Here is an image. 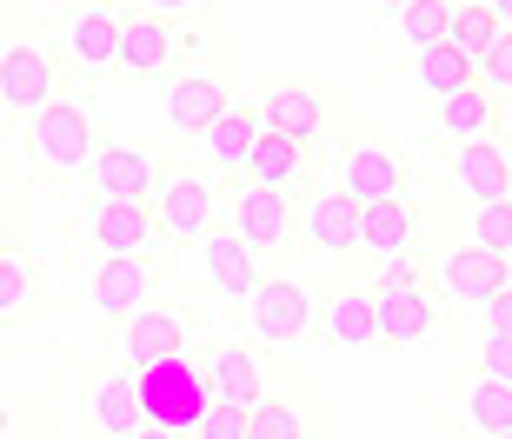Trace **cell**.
<instances>
[{
  "label": "cell",
  "instance_id": "6da1fadb",
  "mask_svg": "<svg viewBox=\"0 0 512 439\" xmlns=\"http://www.w3.org/2000/svg\"><path fill=\"white\" fill-rule=\"evenodd\" d=\"M94 100L87 94H54L47 107H40L34 120H27V160H34V173H47V180H87V167H94L100 153V127H94Z\"/></svg>",
  "mask_w": 512,
  "mask_h": 439
},
{
  "label": "cell",
  "instance_id": "7a4b0ae2",
  "mask_svg": "<svg viewBox=\"0 0 512 439\" xmlns=\"http://www.w3.org/2000/svg\"><path fill=\"white\" fill-rule=\"evenodd\" d=\"M220 220H227V173L167 167V180H160V193H153V227H160L167 253L200 247Z\"/></svg>",
  "mask_w": 512,
  "mask_h": 439
},
{
  "label": "cell",
  "instance_id": "3957f363",
  "mask_svg": "<svg viewBox=\"0 0 512 439\" xmlns=\"http://www.w3.org/2000/svg\"><path fill=\"white\" fill-rule=\"evenodd\" d=\"M373 300H380V333L386 346H419L439 333V287H433V253H413V260H393L373 280Z\"/></svg>",
  "mask_w": 512,
  "mask_h": 439
},
{
  "label": "cell",
  "instance_id": "277c9868",
  "mask_svg": "<svg viewBox=\"0 0 512 439\" xmlns=\"http://www.w3.org/2000/svg\"><path fill=\"white\" fill-rule=\"evenodd\" d=\"M133 14L127 0H74L67 14H60V60H67V74L74 80H100L120 67V40H127Z\"/></svg>",
  "mask_w": 512,
  "mask_h": 439
},
{
  "label": "cell",
  "instance_id": "5b68a950",
  "mask_svg": "<svg viewBox=\"0 0 512 439\" xmlns=\"http://www.w3.org/2000/svg\"><path fill=\"white\" fill-rule=\"evenodd\" d=\"M227 220L247 233V247L260 260H286L300 247V200H286L273 187H253V180H227Z\"/></svg>",
  "mask_w": 512,
  "mask_h": 439
},
{
  "label": "cell",
  "instance_id": "8992f818",
  "mask_svg": "<svg viewBox=\"0 0 512 439\" xmlns=\"http://www.w3.org/2000/svg\"><path fill=\"white\" fill-rule=\"evenodd\" d=\"M187 54H193L187 20L133 14L127 40H120V67H114V74L127 80V87H153V80H173V74H180V67H187Z\"/></svg>",
  "mask_w": 512,
  "mask_h": 439
},
{
  "label": "cell",
  "instance_id": "52a82bcc",
  "mask_svg": "<svg viewBox=\"0 0 512 439\" xmlns=\"http://www.w3.org/2000/svg\"><path fill=\"white\" fill-rule=\"evenodd\" d=\"M433 287L446 293L453 306H493L499 293L512 287V260L493 247H479V240H459V247H439L433 253Z\"/></svg>",
  "mask_w": 512,
  "mask_h": 439
},
{
  "label": "cell",
  "instance_id": "ba28073f",
  "mask_svg": "<svg viewBox=\"0 0 512 439\" xmlns=\"http://www.w3.org/2000/svg\"><path fill=\"white\" fill-rule=\"evenodd\" d=\"M333 167H340V193L346 200H399V193H413V160L386 140H353V147H333Z\"/></svg>",
  "mask_w": 512,
  "mask_h": 439
},
{
  "label": "cell",
  "instance_id": "9c48e42d",
  "mask_svg": "<svg viewBox=\"0 0 512 439\" xmlns=\"http://www.w3.org/2000/svg\"><path fill=\"white\" fill-rule=\"evenodd\" d=\"M60 74H67L60 47H47V40H7V54H0V100H7V114L34 120L60 94Z\"/></svg>",
  "mask_w": 512,
  "mask_h": 439
},
{
  "label": "cell",
  "instance_id": "30bf717a",
  "mask_svg": "<svg viewBox=\"0 0 512 439\" xmlns=\"http://www.w3.org/2000/svg\"><path fill=\"white\" fill-rule=\"evenodd\" d=\"M160 180H167V160L153 147H127V140H100L94 167H87L94 200H133V207H153Z\"/></svg>",
  "mask_w": 512,
  "mask_h": 439
},
{
  "label": "cell",
  "instance_id": "8fae6325",
  "mask_svg": "<svg viewBox=\"0 0 512 439\" xmlns=\"http://www.w3.org/2000/svg\"><path fill=\"white\" fill-rule=\"evenodd\" d=\"M140 400H147V420L193 433L200 413H207V400H213V393H207V366H187V360L140 366Z\"/></svg>",
  "mask_w": 512,
  "mask_h": 439
},
{
  "label": "cell",
  "instance_id": "7c38bea8",
  "mask_svg": "<svg viewBox=\"0 0 512 439\" xmlns=\"http://www.w3.org/2000/svg\"><path fill=\"white\" fill-rule=\"evenodd\" d=\"M193 346V313L173 300L140 306L133 320H120V360L127 366H160V360H187Z\"/></svg>",
  "mask_w": 512,
  "mask_h": 439
},
{
  "label": "cell",
  "instance_id": "4fadbf2b",
  "mask_svg": "<svg viewBox=\"0 0 512 439\" xmlns=\"http://www.w3.org/2000/svg\"><path fill=\"white\" fill-rule=\"evenodd\" d=\"M227 107H233V87H227L220 67H207V60H200V67L187 60V67L167 80V120H173V134H180V140H200Z\"/></svg>",
  "mask_w": 512,
  "mask_h": 439
},
{
  "label": "cell",
  "instance_id": "5bb4252c",
  "mask_svg": "<svg viewBox=\"0 0 512 439\" xmlns=\"http://www.w3.org/2000/svg\"><path fill=\"white\" fill-rule=\"evenodd\" d=\"M87 240H94V253H120V260H167V240L153 227V207H133V200H94Z\"/></svg>",
  "mask_w": 512,
  "mask_h": 439
},
{
  "label": "cell",
  "instance_id": "9a60e30c",
  "mask_svg": "<svg viewBox=\"0 0 512 439\" xmlns=\"http://www.w3.org/2000/svg\"><path fill=\"white\" fill-rule=\"evenodd\" d=\"M313 326H320V313H313V287H306V280L273 273V280L253 293V333H260L266 346H300Z\"/></svg>",
  "mask_w": 512,
  "mask_h": 439
},
{
  "label": "cell",
  "instance_id": "2e32d148",
  "mask_svg": "<svg viewBox=\"0 0 512 439\" xmlns=\"http://www.w3.org/2000/svg\"><path fill=\"white\" fill-rule=\"evenodd\" d=\"M360 253L373 260V267H393V260L426 253V233H419V200H413V193L360 207Z\"/></svg>",
  "mask_w": 512,
  "mask_h": 439
},
{
  "label": "cell",
  "instance_id": "e0dca14e",
  "mask_svg": "<svg viewBox=\"0 0 512 439\" xmlns=\"http://www.w3.org/2000/svg\"><path fill=\"white\" fill-rule=\"evenodd\" d=\"M153 287H160V260H120V253H100L94 273H87V300L107 313V320H133L140 306H153Z\"/></svg>",
  "mask_w": 512,
  "mask_h": 439
},
{
  "label": "cell",
  "instance_id": "ac0fdd59",
  "mask_svg": "<svg viewBox=\"0 0 512 439\" xmlns=\"http://www.w3.org/2000/svg\"><path fill=\"white\" fill-rule=\"evenodd\" d=\"M200 267H207V287L220 293V300H253V293L266 287L260 253L247 247V233L233 227V220H220V227L200 240Z\"/></svg>",
  "mask_w": 512,
  "mask_h": 439
},
{
  "label": "cell",
  "instance_id": "d6986e66",
  "mask_svg": "<svg viewBox=\"0 0 512 439\" xmlns=\"http://www.w3.org/2000/svg\"><path fill=\"white\" fill-rule=\"evenodd\" d=\"M300 247L333 253V260L360 253V200H346L340 187L306 193V200H300Z\"/></svg>",
  "mask_w": 512,
  "mask_h": 439
},
{
  "label": "cell",
  "instance_id": "ffe728a7",
  "mask_svg": "<svg viewBox=\"0 0 512 439\" xmlns=\"http://www.w3.org/2000/svg\"><path fill=\"white\" fill-rule=\"evenodd\" d=\"M260 134H266L260 100H233V107H227L220 120H213V127H207L200 140H193V147H200V160H207L213 173L240 180V173H247V160H253V147H260Z\"/></svg>",
  "mask_w": 512,
  "mask_h": 439
},
{
  "label": "cell",
  "instance_id": "44dd1931",
  "mask_svg": "<svg viewBox=\"0 0 512 439\" xmlns=\"http://www.w3.org/2000/svg\"><path fill=\"white\" fill-rule=\"evenodd\" d=\"M320 340L333 346V353H380L386 333H380V300H373V287H340L333 293L326 313H320Z\"/></svg>",
  "mask_w": 512,
  "mask_h": 439
},
{
  "label": "cell",
  "instance_id": "7402d4cb",
  "mask_svg": "<svg viewBox=\"0 0 512 439\" xmlns=\"http://www.w3.org/2000/svg\"><path fill=\"white\" fill-rule=\"evenodd\" d=\"M313 160H320V153L306 147V140L273 134V127H266L240 180H253V187H273V193H286V200H300V193H306V173H313Z\"/></svg>",
  "mask_w": 512,
  "mask_h": 439
},
{
  "label": "cell",
  "instance_id": "603a6c76",
  "mask_svg": "<svg viewBox=\"0 0 512 439\" xmlns=\"http://www.w3.org/2000/svg\"><path fill=\"white\" fill-rule=\"evenodd\" d=\"M453 187L473 200V207H493V200H512V147L506 140H473V147L453 153Z\"/></svg>",
  "mask_w": 512,
  "mask_h": 439
},
{
  "label": "cell",
  "instance_id": "cb8c5ba5",
  "mask_svg": "<svg viewBox=\"0 0 512 439\" xmlns=\"http://www.w3.org/2000/svg\"><path fill=\"white\" fill-rule=\"evenodd\" d=\"M260 114L273 134H293L306 140L313 153H326L333 140H326V100L313 94V87H300V80H280V87H266L260 94Z\"/></svg>",
  "mask_w": 512,
  "mask_h": 439
},
{
  "label": "cell",
  "instance_id": "d4e9b609",
  "mask_svg": "<svg viewBox=\"0 0 512 439\" xmlns=\"http://www.w3.org/2000/svg\"><path fill=\"white\" fill-rule=\"evenodd\" d=\"M433 140H453V147H473V140H493L499 134V94L486 87V80H473V87H459V94L433 100Z\"/></svg>",
  "mask_w": 512,
  "mask_h": 439
},
{
  "label": "cell",
  "instance_id": "484cf974",
  "mask_svg": "<svg viewBox=\"0 0 512 439\" xmlns=\"http://www.w3.org/2000/svg\"><path fill=\"white\" fill-rule=\"evenodd\" d=\"M94 420L107 439H133L147 426V400H140V366L114 360L107 373L94 380Z\"/></svg>",
  "mask_w": 512,
  "mask_h": 439
},
{
  "label": "cell",
  "instance_id": "4316f807",
  "mask_svg": "<svg viewBox=\"0 0 512 439\" xmlns=\"http://www.w3.org/2000/svg\"><path fill=\"white\" fill-rule=\"evenodd\" d=\"M406 80H413L419 94H459V87H473L479 80V60L466 54V47H453V40H433V47H413V60H406Z\"/></svg>",
  "mask_w": 512,
  "mask_h": 439
},
{
  "label": "cell",
  "instance_id": "83f0119b",
  "mask_svg": "<svg viewBox=\"0 0 512 439\" xmlns=\"http://www.w3.org/2000/svg\"><path fill=\"white\" fill-rule=\"evenodd\" d=\"M207 393L227 406H260L266 400V366L253 346H220L207 360Z\"/></svg>",
  "mask_w": 512,
  "mask_h": 439
},
{
  "label": "cell",
  "instance_id": "f1b7e54d",
  "mask_svg": "<svg viewBox=\"0 0 512 439\" xmlns=\"http://www.w3.org/2000/svg\"><path fill=\"white\" fill-rule=\"evenodd\" d=\"M466 426H473L479 439L512 433V386L499 380V373H486V366L466 380Z\"/></svg>",
  "mask_w": 512,
  "mask_h": 439
},
{
  "label": "cell",
  "instance_id": "f546056e",
  "mask_svg": "<svg viewBox=\"0 0 512 439\" xmlns=\"http://www.w3.org/2000/svg\"><path fill=\"white\" fill-rule=\"evenodd\" d=\"M446 27H453V0H406L393 14V34L406 47H433V40H446Z\"/></svg>",
  "mask_w": 512,
  "mask_h": 439
},
{
  "label": "cell",
  "instance_id": "4dcf8cb0",
  "mask_svg": "<svg viewBox=\"0 0 512 439\" xmlns=\"http://www.w3.org/2000/svg\"><path fill=\"white\" fill-rule=\"evenodd\" d=\"M34 306H40L34 267L7 247V253H0V313H7V326H20V320H34Z\"/></svg>",
  "mask_w": 512,
  "mask_h": 439
},
{
  "label": "cell",
  "instance_id": "1f68e13d",
  "mask_svg": "<svg viewBox=\"0 0 512 439\" xmlns=\"http://www.w3.org/2000/svg\"><path fill=\"white\" fill-rule=\"evenodd\" d=\"M499 27H506V20H499L486 0H453V27H446V40H453V47H466V54L479 60L499 40Z\"/></svg>",
  "mask_w": 512,
  "mask_h": 439
},
{
  "label": "cell",
  "instance_id": "d6a6232c",
  "mask_svg": "<svg viewBox=\"0 0 512 439\" xmlns=\"http://www.w3.org/2000/svg\"><path fill=\"white\" fill-rule=\"evenodd\" d=\"M247 439H313V433H306V413H300V406H286V400H273V393H266V400L253 406V420H247Z\"/></svg>",
  "mask_w": 512,
  "mask_h": 439
},
{
  "label": "cell",
  "instance_id": "836d02e7",
  "mask_svg": "<svg viewBox=\"0 0 512 439\" xmlns=\"http://www.w3.org/2000/svg\"><path fill=\"white\" fill-rule=\"evenodd\" d=\"M466 240H479V247H493L512 260V200H493V207H473V220H466Z\"/></svg>",
  "mask_w": 512,
  "mask_h": 439
},
{
  "label": "cell",
  "instance_id": "e575fe53",
  "mask_svg": "<svg viewBox=\"0 0 512 439\" xmlns=\"http://www.w3.org/2000/svg\"><path fill=\"white\" fill-rule=\"evenodd\" d=\"M247 420H253V406L207 400V413H200V426H193V439H247Z\"/></svg>",
  "mask_w": 512,
  "mask_h": 439
},
{
  "label": "cell",
  "instance_id": "d590c367",
  "mask_svg": "<svg viewBox=\"0 0 512 439\" xmlns=\"http://www.w3.org/2000/svg\"><path fill=\"white\" fill-rule=\"evenodd\" d=\"M479 80H486L493 94H512V27H499V40L479 54Z\"/></svg>",
  "mask_w": 512,
  "mask_h": 439
},
{
  "label": "cell",
  "instance_id": "8d00e7d4",
  "mask_svg": "<svg viewBox=\"0 0 512 439\" xmlns=\"http://www.w3.org/2000/svg\"><path fill=\"white\" fill-rule=\"evenodd\" d=\"M479 333H486V340H499V333H512V287L499 293L493 306H479Z\"/></svg>",
  "mask_w": 512,
  "mask_h": 439
},
{
  "label": "cell",
  "instance_id": "74e56055",
  "mask_svg": "<svg viewBox=\"0 0 512 439\" xmlns=\"http://www.w3.org/2000/svg\"><path fill=\"white\" fill-rule=\"evenodd\" d=\"M486 373H499V380L512 386V333H499V340H486Z\"/></svg>",
  "mask_w": 512,
  "mask_h": 439
},
{
  "label": "cell",
  "instance_id": "f35d334b",
  "mask_svg": "<svg viewBox=\"0 0 512 439\" xmlns=\"http://www.w3.org/2000/svg\"><path fill=\"white\" fill-rule=\"evenodd\" d=\"M200 0H140V14H167V20H187Z\"/></svg>",
  "mask_w": 512,
  "mask_h": 439
},
{
  "label": "cell",
  "instance_id": "ab89813d",
  "mask_svg": "<svg viewBox=\"0 0 512 439\" xmlns=\"http://www.w3.org/2000/svg\"><path fill=\"white\" fill-rule=\"evenodd\" d=\"M133 439H187V433H180V426H160V420H147V426H140Z\"/></svg>",
  "mask_w": 512,
  "mask_h": 439
},
{
  "label": "cell",
  "instance_id": "60d3db41",
  "mask_svg": "<svg viewBox=\"0 0 512 439\" xmlns=\"http://www.w3.org/2000/svg\"><path fill=\"white\" fill-rule=\"evenodd\" d=\"M486 7H493V14H499V20L512 27V0H486Z\"/></svg>",
  "mask_w": 512,
  "mask_h": 439
},
{
  "label": "cell",
  "instance_id": "b9f144b4",
  "mask_svg": "<svg viewBox=\"0 0 512 439\" xmlns=\"http://www.w3.org/2000/svg\"><path fill=\"white\" fill-rule=\"evenodd\" d=\"M373 7H380V14H386V20H393V14H399V7H406V0H373Z\"/></svg>",
  "mask_w": 512,
  "mask_h": 439
},
{
  "label": "cell",
  "instance_id": "7bdbcfd3",
  "mask_svg": "<svg viewBox=\"0 0 512 439\" xmlns=\"http://www.w3.org/2000/svg\"><path fill=\"white\" fill-rule=\"evenodd\" d=\"M499 439H512V433H499Z\"/></svg>",
  "mask_w": 512,
  "mask_h": 439
}]
</instances>
